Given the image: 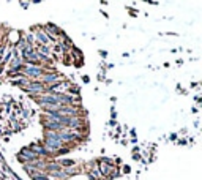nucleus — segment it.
<instances>
[{
    "mask_svg": "<svg viewBox=\"0 0 202 180\" xmlns=\"http://www.w3.org/2000/svg\"><path fill=\"white\" fill-rule=\"evenodd\" d=\"M44 74V68L38 65H24V76L32 81H40Z\"/></svg>",
    "mask_w": 202,
    "mask_h": 180,
    "instance_id": "f257e3e1",
    "label": "nucleus"
},
{
    "mask_svg": "<svg viewBox=\"0 0 202 180\" xmlns=\"http://www.w3.org/2000/svg\"><path fill=\"white\" fill-rule=\"evenodd\" d=\"M24 90L29 92L30 95H44L46 93V85L41 82V81H29L25 85H24Z\"/></svg>",
    "mask_w": 202,
    "mask_h": 180,
    "instance_id": "f03ea898",
    "label": "nucleus"
},
{
    "mask_svg": "<svg viewBox=\"0 0 202 180\" xmlns=\"http://www.w3.org/2000/svg\"><path fill=\"white\" fill-rule=\"evenodd\" d=\"M18 160L27 164V163H33V161L40 160V156H38V155H35V153L27 147V149H22V150H21V153L18 155Z\"/></svg>",
    "mask_w": 202,
    "mask_h": 180,
    "instance_id": "7ed1b4c3",
    "label": "nucleus"
},
{
    "mask_svg": "<svg viewBox=\"0 0 202 180\" xmlns=\"http://www.w3.org/2000/svg\"><path fill=\"white\" fill-rule=\"evenodd\" d=\"M59 79H60V76H59L57 73H54V71H44V74L41 76L40 81L48 87V85H52V84L59 82Z\"/></svg>",
    "mask_w": 202,
    "mask_h": 180,
    "instance_id": "20e7f679",
    "label": "nucleus"
},
{
    "mask_svg": "<svg viewBox=\"0 0 202 180\" xmlns=\"http://www.w3.org/2000/svg\"><path fill=\"white\" fill-rule=\"evenodd\" d=\"M29 149H30V150H32L35 155H38L40 158H41L43 155H48V152H46V150L43 149V145H40V144H32Z\"/></svg>",
    "mask_w": 202,
    "mask_h": 180,
    "instance_id": "39448f33",
    "label": "nucleus"
},
{
    "mask_svg": "<svg viewBox=\"0 0 202 180\" xmlns=\"http://www.w3.org/2000/svg\"><path fill=\"white\" fill-rule=\"evenodd\" d=\"M35 38H36V40H40V43H38V44L46 46V44L49 43V40H48V37H46V33H44V32H36V33H35Z\"/></svg>",
    "mask_w": 202,
    "mask_h": 180,
    "instance_id": "423d86ee",
    "label": "nucleus"
},
{
    "mask_svg": "<svg viewBox=\"0 0 202 180\" xmlns=\"http://www.w3.org/2000/svg\"><path fill=\"white\" fill-rule=\"evenodd\" d=\"M11 82H13L14 85H22V87H24V85L29 82V79H27L25 76H21V77H18V79H11Z\"/></svg>",
    "mask_w": 202,
    "mask_h": 180,
    "instance_id": "0eeeda50",
    "label": "nucleus"
},
{
    "mask_svg": "<svg viewBox=\"0 0 202 180\" xmlns=\"http://www.w3.org/2000/svg\"><path fill=\"white\" fill-rule=\"evenodd\" d=\"M74 164H76V161H73V160H62V161H60L62 169H65L66 166H74Z\"/></svg>",
    "mask_w": 202,
    "mask_h": 180,
    "instance_id": "6e6552de",
    "label": "nucleus"
},
{
    "mask_svg": "<svg viewBox=\"0 0 202 180\" xmlns=\"http://www.w3.org/2000/svg\"><path fill=\"white\" fill-rule=\"evenodd\" d=\"M90 175H92V178H101V174H99V171H98V169L90 171Z\"/></svg>",
    "mask_w": 202,
    "mask_h": 180,
    "instance_id": "1a4fd4ad",
    "label": "nucleus"
}]
</instances>
